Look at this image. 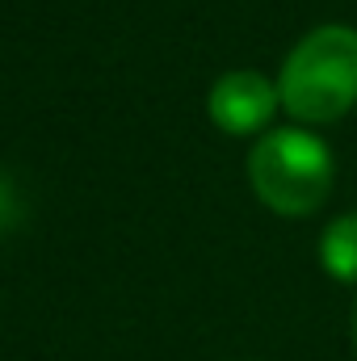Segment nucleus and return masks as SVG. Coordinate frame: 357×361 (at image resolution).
<instances>
[{
  "label": "nucleus",
  "instance_id": "obj_1",
  "mask_svg": "<svg viewBox=\"0 0 357 361\" xmlns=\"http://www.w3.org/2000/svg\"><path fill=\"white\" fill-rule=\"evenodd\" d=\"M282 109L294 122L328 126L357 105V30L320 25L286 55L277 72Z\"/></svg>",
  "mask_w": 357,
  "mask_h": 361
},
{
  "label": "nucleus",
  "instance_id": "obj_2",
  "mask_svg": "<svg viewBox=\"0 0 357 361\" xmlns=\"http://www.w3.org/2000/svg\"><path fill=\"white\" fill-rule=\"evenodd\" d=\"M337 180L332 152L320 135L303 126H273L248 152V185L273 214L303 219L315 214Z\"/></svg>",
  "mask_w": 357,
  "mask_h": 361
},
{
  "label": "nucleus",
  "instance_id": "obj_3",
  "mask_svg": "<svg viewBox=\"0 0 357 361\" xmlns=\"http://www.w3.org/2000/svg\"><path fill=\"white\" fill-rule=\"evenodd\" d=\"M282 105V92L277 85L253 72V68H236L227 76L214 80V89L206 97V114L210 122L223 130V135H257V130H269L273 114Z\"/></svg>",
  "mask_w": 357,
  "mask_h": 361
},
{
  "label": "nucleus",
  "instance_id": "obj_4",
  "mask_svg": "<svg viewBox=\"0 0 357 361\" xmlns=\"http://www.w3.org/2000/svg\"><path fill=\"white\" fill-rule=\"evenodd\" d=\"M320 265L332 281L357 286V210L332 219L320 235Z\"/></svg>",
  "mask_w": 357,
  "mask_h": 361
},
{
  "label": "nucleus",
  "instance_id": "obj_5",
  "mask_svg": "<svg viewBox=\"0 0 357 361\" xmlns=\"http://www.w3.org/2000/svg\"><path fill=\"white\" fill-rule=\"evenodd\" d=\"M17 214H21V206H17V193H13V185L0 177V231H8L13 223H17Z\"/></svg>",
  "mask_w": 357,
  "mask_h": 361
},
{
  "label": "nucleus",
  "instance_id": "obj_6",
  "mask_svg": "<svg viewBox=\"0 0 357 361\" xmlns=\"http://www.w3.org/2000/svg\"><path fill=\"white\" fill-rule=\"evenodd\" d=\"M353 349H357V311H353Z\"/></svg>",
  "mask_w": 357,
  "mask_h": 361
}]
</instances>
